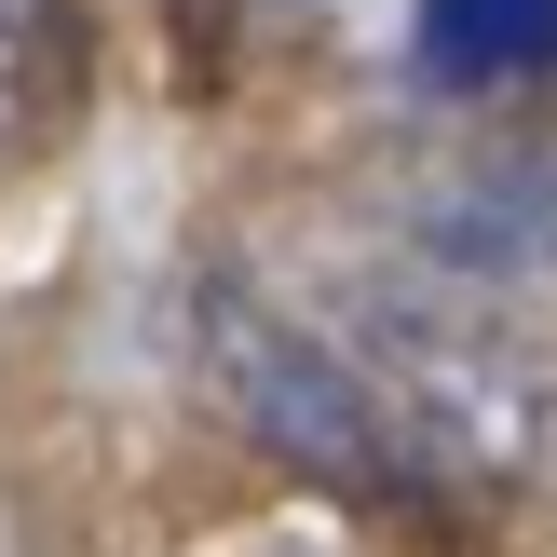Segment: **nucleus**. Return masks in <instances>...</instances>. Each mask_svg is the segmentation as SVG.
<instances>
[{"mask_svg":"<svg viewBox=\"0 0 557 557\" xmlns=\"http://www.w3.org/2000/svg\"><path fill=\"white\" fill-rule=\"evenodd\" d=\"M82 82H96V27L82 0H0V190L41 177L82 123Z\"/></svg>","mask_w":557,"mask_h":557,"instance_id":"nucleus-1","label":"nucleus"},{"mask_svg":"<svg viewBox=\"0 0 557 557\" xmlns=\"http://www.w3.org/2000/svg\"><path fill=\"white\" fill-rule=\"evenodd\" d=\"M408 54L435 96H531L557 82V0H408Z\"/></svg>","mask_w":557,"mask_h":557,"instance_id":"nucleus-2","label":"nucleus"},{"mask_svg":"<svg viewBox=\"0 0 557 557\" xmlns=\"http://www.w3.org/2000/svg\"><path fill=\"white\" fill-rule=\"evenodd\" d=\"M0 557H14V544H0Z\"/></svg>","mask_w":557,"mask_h":557,"instance_id":"nucleus-3","label":"nucleus"}]
</instances>
